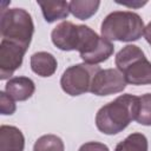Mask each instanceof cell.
I'll return each mask as SVG.
<instances>
[{
	"label": "cell",
	"mask_w": 151,
	"mask_h": 151,
	"mask_svg": "<svg viewBox=\"0 0 151 151\" xmlns=\"http://www.w3.org/2000/svg\"><path fill=\"white\" fill-rule=\"evenodd\" d=\"M139 106L137 96L122 94L99 109L96 114V126L104 134H117L136 120Z\"/></svg>",
	"instance_id": "1"
},
{
	"label": "cell",
	"mask_w": 151,
	"mask_h": 151,
	"mask_svg": "<svg viewBox=\"0 0 151 151\" xmlns=\"http://www.w3.org/2000/svg\"><path fill=\"white\" fill-rule=\"evenodd\" d=\"M51 39L54 46L61 51H79L80 57L91 53L100 42L99 37L92 28L85 25H74L71 21L58 24L52 33Z\"/></svg>",
	"instance_id": "2"
},
{
	"label": "cell",
	"mask_w": 151,
	"mask_h": 151,
	"mask_svg": "<svg viewBox=\"0 0 151 151\" xmlns=\"http://www.w3.org/2000/svg\"><path fill=\"white\" fill-rule=\"evenodd\" d=\"M144 21L139 14L130 11H114L101 22V37L107 40L136 41L144 34Z\"/></svg>",
	"instance_id": "3"
},
{
	"label": "cell",
	"mask_w": 151,
	"mask_h": 151,
	"mask_svg": "<svg viewBox=\"0 0 151 151\" xmlns=\"http://www.w3.org/2000/svg\"><path fill=\"white\" fill-rule=\"evenodd\" d=\"M117 70L122 72L127 84L149 85L151 84V63L144 52L136 45L124 46L114 58Z\"/></svg>",
	"instance_id": "4"
},
{
	"label": "cell",
	"mask_w": 151,
	"mask_h": 151,
	"mask_svg": "<svg viewBox=\"0 0 151 151\" xmlns=\"http://www.w3.org/2000/svg\"><path fill=\"white\" fill-rule=\"evenodd\" d=\"M0 32L2 40L12 41L28 48L34 33V24L31 14L24 8L2 9Z\"/></svg>",
	"instance_id": "5"
},
{
	"label": "cell",
	"mask_w": 151,
	"mask_h": 151,
	"mask_svg": "<svg viewBox=\"0 0 151 151\" xmlns=\"http://www.w3.org/2000/svg\"><path fill=\"white\" fill-rule=\"evenodd\" d=\"M101 70L98 65L77 64L66 68L60 78V86L68 96H80L90 91L91 83L96 73Z\"/></svg>",
	"instance_id": "6"
},
{
	"label": "cell",
	"mask_w": 151,
	"mask_h": 151,
	"mask_svg": "<svg viewBox=\"0 0 151 151\" xmlns=\"http://www.w3.org/2000/svg\"><path fill=\"white\" fill-rule=\"evenodd\" d=\"M126 84L120 71L116 68L99 70L92 79L90 92L94 96H110L123 92Z\"/></svg>",
	"instance_id": "7"
},
{
	"label": "cell",
	"mask_w": 151,
	"mask_h": 151,
	"mask_svg": "<svg viewBox=\"0 0 151 151\" xmlns=\"http://www.w3.org/2000/svg\"><path fill=\"white\" fill-rule=\"evenodd\" d=\"M27 48L7 40L0 42V79L9 78L22 64Z\"/></svg>",
	"instance_id": "8"
},
{
	"label": "cell",
	"mask_w": 151,
	"mask_h": 151,
	"mask_svg": "<svg viewBox=\"0 0 151 151\" xmlns=\"http://www.w3.org/2000/svg\"><path fill=\"white\" fill-rule=\"evenodd\" d=\"M35 91V85L28 77H14L11 78L5 86V92L14 100L24 101L32 97Z\"/></svg>",
	"instance_id": "9"
},
{
	"label": "cell",
	"mask_w": 151,
	"mask_h": 151,
	"mask_svg": "<svg viewBox=\"0 0 151 151\" xmlns=\"http://www.w3.org/2000/svg\"><path fill=\"white\" fill-rule=\"evenodd\" d=\"M25 137L22 132L11 125L0 126V151H22Z\"/></svg>",
	"instance_id": "10"
},
{
	"label": "cell",
	"mask_w": 151,
	"mask_h": 151,
	"mask_svg": "<svg viewBox=\"0 0 151 151\" xmlns=\"http://www.w3.org/2000/svg\"><path fill=\"white\" fill-rule=\"evenodd\" d=\"M57 59L48 52H37L31 57V68L40 77H51L57 71Z\"/></svg>",
	"instance_id": "11"
},
{
	"label": "cell",
	"mask_w": 151,
	"mask_h": 151,
	"mask_svg": "<svg viewBox=\"0 0 151 151\" xmlns=\"http://www.w3.org/2000/svg\"><path fill=\"white\" fill-rule=\"evenodd\" d=\"M41 8L42 15L47 22H54L67 18L70 13V5L67 1H37Z\"/></svg>",
	"instance_id": "12"
},
{
	"label": "cell",
	"mask_w": 151,
	"mask_h": 151,
	"mask_svg": "<svg viewBox=\"0 0 151 151\" xmlns=\"http://www.w3.org/2000/svg\"><path fill=\"white\" fill-rule=\"evenodd\" d=\"M70 13L79 20L90 19L94 15L100 6V1L98 0H72L68 2Z\"/></svg>",
	"instance_id": "13"
},
{
	"label": "cell",
	"mask_w": 151,
	"mask_h": 151,
	"mask_svg": "<svg viewBox=\"0 0 151 151\" xmlns=\"http://www.w3.org/2000/svg\"><path fill=\"white\" fill-rule=\"evenodd\" d=\"M147 147L146 137L140 132H133L119 142L114 151H147Z\"/></svg>",
	"instance_id": "14"
},
{
	"label": "cell",
	"mask_w": 151,
	"mask_h": 151,
	"mask_svg": "<svg viewBox=\"0 0 151 151\" xmlns=\"http://www.w3.org/2000/svg\"><path fill=\"white\" fill-rule=\"evenodd\" d=\"M64 142L55 134H44L34 143L33 151H64Z\"/></svg>",
	"instance_id": "15"
},
{
	"label": "cell",
	"mask_w": 151,
	"mask_h": 151,
	"mask_svg": "<svg viewBox=\"0 0 151 151\" xmlns=\"http://www.w3.org/2000/svg\"><path fill=\"white\" fill-rule=\"evenodd\" d=\"M139 106L136 122L140 125L151 126V93H145L138 97Z\"/></svg>",
	"instance_id": "16"
},
{
	"label": "cell",
	"mask_w": 151,
	"mask_h": 151,
	"mask_svg": "<svg viewBox=\"0 0 151 151\" xmlns=\"http://www.w3.org/2000/svg\"><path fill=\"white\" fill-rule=\"evenodd\" d=\"M17 110L14 99L11 98L6 92H0V112L1 114H13Z\"/></svg>",
	"instance_id": "17"
},
{
	"label": "cell",
	"mask_w": 151,
	"mask_h": 151,
	"mask_svg": "<svg viewBox=\"0 0 151 151\" xmlns=\"http://www.w3.org/2000/svg\"><path fill=\"white\" fill-rule=\"evenodd\" d=\"M78 151H110L109 147L99 142H88L83 144Z\"/></svg>",
	"instance_id": "18"
},
{
	"label": "cell",
	"mask_w": 151,
	"mask_h": 151,
	"mask_svg": "<svg viewBox=\"0 0 151 151\" xmlns=\"http://www.w3.org/2000/svg\"><path fill=\"white\" fill-rule=\"evenodd\" d=\"M144 37H145L146 41L150 44V46H151V21L145 26V29H144Z\"/></svg>",
	"instance_id": "19"
},
{
	"label": "cell",
	"mask_w": 151,
	"mask_h": 151,
	"mask_svg": "<svg viewBox=\"0 0 151 151\" xmlns=\"http://www.w3.org/2000/svg\"><path fill=\"white\" fill-rule=\"evenodd\" d=\"M117 4H120V5H124V6H129V7H140L143 5L146 4V1H143V2H122V1H117Z\"/></svg>",
	"instance_id": "20"
}]
</instances>
